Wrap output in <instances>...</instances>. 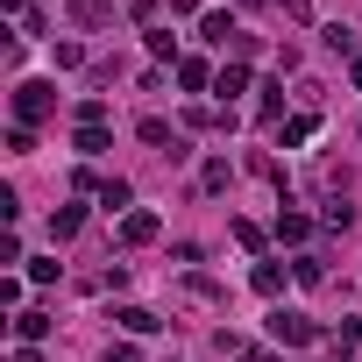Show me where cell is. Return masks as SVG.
<instances>
[{"label": "cell", "mask_w": 362, "mask_h": 362, "mask_svg": "<svg viewBox=\"0 0 362 362\" xmlns=\"http://www.w3.org/2000/svg\"><path fill=\"white\" fill-rule=\"evenodd\" d=\"M206 8V0H170V15H199Z\"/></svg>", "instance_id": "603a6c76"}, {"label": "cell", "mask_w": 362, "mask_h": 362, "mask_svg": "<svg viewBox=\"0 0 362 362\" xmlns=\"http://www.w3.org/2000/svg\"><path fill=\"white\" fill-rule=\"evenodd\" d=\"M249 284H256L263 298H277V291H284V270H277V263H256V277H249Z\"/></svg>", "instance_id": "9a60e30c"}, {"label": "cell", "mask_w": 362, "mask_h": 362, "mask_svg": "<svg viewBox=\"0 0 362 362\" xmlns=\"http://www.w3.org/2000/svg\"><path fill=\"white\" fill-rule=\"evenodd\" d=\"M142 142H149V149H163L170 163H177V156H185V142H177V135H170V121H163V114H149V121H142Z\"/></svg>", "instance_id": "3957f363"}, {"label": "cell", "mask_w": 362, "mask_h": 362, "mask_svg": "<svg viewBox=\"0 0 362 362\" xmlns=\"http://www.w3.org/2000/svg\"><path fill=\"white\" fill-rule=\"evenodd\" d=\"M86 228V206H57V221H50V242H71Z\"/></svg>", "instance_id": "9c48e42d"}, {"label": "cell", "mask_w": 362, "mask_h": 362, "mask_svg": "<svg viewBox=\"0 0 362 362\" xmlns=\"http://www.w3.org/2000/svg\"><path fill=\"white\" fill-rule=\"evenodd\" d=\"M100 206H107V214H121V206H128V185H121V177H107V185H100Z\"/></svg>", "instance_id": "e0dca14e"}, {"label": "cell", "mask_w": 362, "mask_h": 362, "mask_svg": "<svg viewBox=\"0 0 362 362\" xmlns=\"http://www.w3.org/2000/svg\"><path fill=\"white\" fill-rule=\"evenodd\" d=\"M291 277H298V284H320L327 270H320V256H298V263H291Z\"/></svg>", "instance_id": "7402d4cb"}, {"label": "cell", "mask_w": 362, "mask_h": 362, "mask_svg": "<svg viewBox=\"0 0 362 362\" xmlns=\"http://www.w3.org/2000/svg\"><path fill=\"white\" fill-rule=\"evenodd\" d=\"M305 235H313V221H305V214H277V242H291V249H298Z\"/></svg>", "instance_id": "8fae6325"}, {"label": "cell", "mask_w": 362, "mask_h": 362, "mask_svg": "<svg viewBox=\"0 0 362 362\" xmlns=\"http://www.w3.org/2000/svg\"><path fill=\"white\" fill-rule=\"evenodd\" d=\"M199 36H206V43H221V50H228V43H235V36H242V29H235V15H228V8H206V15H199Z\"/></svg>", "instance_id": "277c9868"}, {"label": "cell", "mask_w": 362, "mask_h": 362, "mask_svg": "<svg viewBox=\"0 0 362 362\" xmlns=\"http://www.w3.org/2000/svg\"><path fill=\"white\" fill-rule=\"evenodd\" d=\"M348 78H355V86H362V57H355V64H348Z\"/></svg>", "instance_id": "484cf974"}, {"label": "cell", "mask_w": 362, "mask_h": 362, "mask_svg": "<svg viewBox=\"0 0 362 362\" xmlns=\"http://www.w3.org/2000/svg\"><path fill=\"white\" fill-rule=\"evenodd\" d=\"M320 135V121L313 114H298V121H284V149H298V142H313Z\"/></svg>", "instance_id": "5bb4252c"}, {"label": "cell", "mask_w": 362, "mask_h": 362, "mask_svg": "<svg viewBox=\"0 0 362 362\" xmlns=\"http://www.w3.org/2000/svg\"><path fill=\"white\" fill-rule=\"evenodd\" d=\"M221 71H206V57H185V64H177V86H185V93H206Z\"/></svg>", "instance_id": "8992f818"}, {"label": "cell", "mask_w": 362, "mask_h": 362, "mask_svg": "<svg viewBox=\"0 0 362 362\" xmlns=\"http://www.w3.org/2000/svg\"><path fill=\"white\" fill-rule=\"evenodd\" d=\"M8 149H15V156H29V149H36V128H22V121H15V128H8Z\"/></svg>", "instance_id": "ffe728a7"}, {"label": "cell", "mask_w": 362, "mask_h": 362, "mask_svg": "<svg viewBox=\"0 0 362 362\" xmlns=\"http://www.w3.org/2000/svg\"><path fill=\"white\" fill-rule=\"evenodd\" d=\"M71 22L78 29H100V22H114V8H107V0H71Z\"/></svg>", "instance_id": "ba28073f"}, {"label": "cell", "mask_w": 362, "mask_h": 362, "mask_svg": "<svg viewBox=\"0 0 362 362\" xmlns=\"http://www.w3.org/2000/svg\"><path fill=\"white\" fill-rule=\"evenodd\" d=\"M242 362H277V355H270V348H256V355H242Z\"/></svg>", "instance_id": "d4e9b609"}, {"label": "cell", "mask_w": 362, "mask_h": 362, "mask_svg": "<svg viewBox=\"0 0 362 362\" xmlns=\"http://www.w3.org/2000/svg\"><path fill=\"white\" fill-rule=\"evenodd\" d=\"M107 362H142V355L135 348H107Z\"/></svg>", "instance_id": "cb8c5ba5"}, {"label": "cell", "mask_w": 362, "mask_h": 362, "mask_svg": "<svg viewBox=\"0 0 362 362\" xmlns=\"http://www.w3.org/2000/svg\"><path fill=\"white\" fill-rule=\"evenodd\" d=\"M50 107H57V86H50V78H22V86H15V121H22V128H36Z\"/></svg>", "instance_id": "6da1fadb"}, {"label": "cell", "mask_w": 362, "mask_h": 362, "mask_svg": "<svg viewBox=\"0 0 362 362\" xmlns=\"http://www.w3.org/2000/svg\"><path fill=\"white\" fill-rule=\"evenodd\" d=\"M86 64V43H57V71H78Z\"/></svg>", "instance_id": "d6986e66"}, {"label": "cell", "mask_w": 362, "mask_h": 362, "mask_svg": "<svg viewBox=\"0 0 362 362\" xmlns=\"http://www.w3.org/2000/svg\"><path fill=\"white\" fill-rule=\"evenodd\" d=\"M43 334H50V313H15V341L22 348H36Z\"/></svg>", "instance_id": "52a82bcc"}, {"label": "cell", "mask_w": 362, "mask_h": 362, "mask_svg": "<svg viewBox=\"0 0 362 362\" xmlns=\"http://www.w3.org/2000/svg\"><path fill=\"white\" fill-rule=\"evenodd\" d=\"M214 93H221V100H235V93H249V71H242V64H221V78H214Z\"/></svg>", "instance_id": "30bf717a"}, {"label": "cell", "mask_w": 362, "mask_h": 362, "mask_svg": "<svg viewBox=\"0 0 362 362\" xmlns=\"http://www.w3.org/2000/svg\"><path fill=\"white\" fill-rule=\"evenodd\" d=\"M114 320H121V327H128V334H156V327H163V320H156V313H142V305H121V313H114Z\"/></svg>", "instance_id": "7c38bea8"}, {"label": "cell", "mask_w": 362, "mask_h": 362, "mask_svg": "<svg viewBox=\"0 0 362 362\" xmlns=\"http://www.w3.org/2000/svg\"><path fill=\"white\" fill-rule=\"evenodd\" d=\"M107 149V128H78V156H100Z\"/></svg>", "instance_id": "44dd1931"}, {"label": "cell", "mask_w": 362, "mask_h": 362, "mask_svg": "<svg viewBox=\"0 0 362 362\" xmlns=\"http://www.w3.org/2000/svg\"><path fill=\"white\" fill-rule=\"evenodd\" d=\"M228 177H235V170H228V163H221V156H214V163H206V170H199V185H206V192H228Z\"/></svg>", "instance_id": "2e32d148"}, {"label": "cell", "mask_w": 362, "mask_h": 362, "mask_svg": "<svg viewBox=\"0 0 362 362\" xmlns=\"http://www.w3.org/2000/svg\"><path fill=\"white\" fill-rule=\"evenodd\" d=\"M149 57H163V64H185V57H177V36H170V29H149Z\"/></svg>", "instance_id": "4fadbf2b"}, {"label": "cell", "mask_w": 362, "mask_h": 362, "mask_svg": "<svg viewBox=\"0 0 362 362\" xmlns=\"http://www.w3.org/2000/svg\"><path fill=\"white\" fill-rule=\"evenodd\" d=\"M156 228H163V221H156V214H142V206H135V214H121V242H128V249L156 242Z\"/></svg>", "instance_id": "5b68a950"}, {"label": "cell", "mask_w": 362, "mask_h": 362, "mask_svg": "<svg viewBox=\"0 0 362 362\" xmlns=\"http://www.w3.org/2000/svg\"><path fill=\"white\" fill-rule=\"evenodd\" d=\"M334 348H341V355H362V320H348V327L334 334Z\"/></svg>", "instance_id": "ac0fdd59"}, {"label": "cell", "mask_w": 362, "mask_h": 362, "mask_svg": "<svg viewBox=\"0 0 362 362\" xmlns=\"http://www.w3.org/2000/svg\"><path fill=\"white\" fill-rule=\"evenodd\" d=\"M270 341H284V348H313L320 327H313L305 313H284V305H277V313H270Z\"/></svg>", "instance_id": "7a4b0ae2"}]
</instances>
